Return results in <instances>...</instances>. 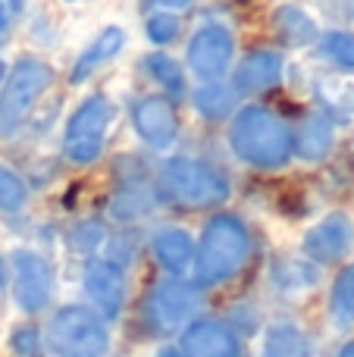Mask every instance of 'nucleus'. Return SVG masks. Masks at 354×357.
<instances>
[{"instance_id": "39448f33", "label": "nucleus", "mask_w": 354, "mask_h": 357, "mask_svg": "<svg viewBox=\"0 0 354 357\" xmlns=\"http://www.w3.org/2000/svg\"><path fill=\"white\" fill-rule=\"evenodd\" d=\"M44 348L54 357H107L110 326L88 304H63L47 320Z\"/></svg>"}, {"instance_id": "f257e3e1", "label": "nucleus", "mask_w": 354, "mask_h": 357, "mask_svg": "<svg viewBox=\"0 0 354 357\" xmlns=\"http://www.w3.org/2000/svg\"><path fill=\"white\" fill-rule=\"evenodd\" d=\"M226 142L242 167L257 173H279L292 157V126L267 104H242L226 123Z\"/></svg>"}, {"instance_id": "0eeeda50", "label": "nucleus", "mask_w": 354, "mask_h": 357, "mask_svg": "<svg viewBox=\"0 0 354 357\" xmlns=\"http://www.w3.org/2000/svg\"><path fill=\"white\" fill-rule=\"evenodd\" d=\"M201 310V289L188 276H167L148 289L141 301L144 326L157 335L185 329Z\"/></svg>"}, {"instance_id": "5701e85b", "label": "nucleus", "mask_w": 354, "mask_h": 357, "mask_svg": "<svg viewBox=\"0 0 354 357\" xmlns=\"http://www.w3.org/2000/svg\"><path fill=\"white\" fill-rule=\"evenodd\" d=\"M188 100H192L194 113H198L204 123H229L232 113L238 110V94L232 85L226 82H207V85H198L188 91Z\"/></svg>"}, {"instance_id": "c85d7f7f", "label": "nucleus", "mask_w": 354, "mask_h": 357, "mask_svg": "<svg viewBox=\"0 0 354 357\" xmlns=\"http://www.w3.org/2000/svg\"><path fill=\"white\" fill-rule=\"evenodd\" d=\"M10 351L16 357H41L44 335L35 326H19L10 333Z\"/></svg>"}, {"instance_id": "20e7f679", "label": "nucleus", "mask_w": 354, "mask_h": 357, "mask_svg": "<svg viewBox=\"0 0 354 357\" xmlns=\"http://www.w3.org/2000/svg\"><path fill=\"white\" fill-rule=\"evenodd\" d=\"M54 66L41 56L22 54L10 63L0 85V142H10L29 126L35 107L54 88Z\"/></svg>"}, {"instance_id": "2f4dec72", "label": "nucleus", "mask_w": 354, "mask_h": 357, "mask_svg": "<svg viewBox=\"0 0 354 357\" xmlns=\"http://www.w3.org/2000/svg\"><path fill=\"white\" fill-rule=\"evenodd\" d=\"M6 35H10V10L0 3V44H3Z\"/></svg>"}, {"instance_id": "393cba45", "label": "nucleus", "mask_w": 354, "mask_h": 357, "mask_svg": "<svg viewBox=\"0 0 354 357\" xmlns=\"http://www.w3.org/2000/svg\"><path fill=\"white\" fill-rule=\"evenodd\" d=\"M66 245L72 254L94 257L107 245V226L100 220H79L66 229Z\"/></svg>"}, {"instance_id": "bb28decb", "label": "nucleus", "mask_w": 354, "mask_h": 357, "mask_svg": "<svg viewBox=\"0 0 354 357\" xmlns=\"http://www.w3.org/2000/svg\"><path fill=\"white\" fill-rule=\"evenodd\" d=\"M179 35H182L179 16H173V13H157V10L148 13V19H144V38H148L157 50L176 44L179 41Z\"/></svg>"}, {"instance_id": "f8f14e48", "label": "nucleus", "mask_w": 354, "mask_h": 357, "mask_svg": "<svg viewBox=\"0 0 354 357\" xmlns=\"http://www.w3.org/2000/svg\"><path fill=\"white\" fill-rule=\"evenodd\" d=\"M351 241H354L351 216L342 213V210H332V213H326L323 220H317L301 235V257H307L317 266L339 264L351 251Z\"/></svg>"}, {"instance_id": "c9c22d12", "label": "nucleus", "mask_w": 354, "mask_h": 357, "mask_svg": "<svg viewBox=\"0 0 354 357\" xmlns=\"http://www.w3.org/2000/svg\"><path fill=\"white\" fill-rule=\"evenodd\" d=\"M6 69H10V66H6V63L0 60V85H3V79H6Z\"/></svg>"}, {"instance_id": "412c9836", "label": "nucleus", "mask_w": 354, "mask_h": 357, "mask_svg": "<svg viewBox=\"0 0 354 357\" xmlns=\"http://www.w3.org/2000/svg\"><path fill=\"white\" fill-rule=\"evenodd\" d=\"M141 73L160 88V94H167L169 100H185L188 98V73L176 56H169L167 50H151L141 56Z\"/></svg>"}, {"instance_id": "c756f323", "label": "nucleus", "mask_w": 354, "mask_h": 357, "mask_svg": "<svg viewBox=\"0 0 354 357\" xmlns=\"http://www.w3.org/2000/svg\"><path fill=\"white\" fill-rule=\"evenodd\" d=\"M151 6H154L157 13H173V16H179V13L192 10L194 0H148Z\"/></svg>"}, {"instance_id": "7c9ffc66", "label": "nucleus", "mask_w": 354, "mask_h": 357, "mask_svg": "<svg viewBox=\"0 0 354 357\" xmlns=\"http://www.w3.org/2000/svg\"><path fill=\"white\" fill-rule=\"evenodd\" d=\"M6 282H10V260H6L3 251H0V295L6 291Z\"/></svg>"}, {"instance_id": "ddd939ff", "label": "nucleus", "mask_w": 354, "mask_h": 357, "mask_svg": "<svg viewBox=\"0 0 354 357\" xmlns=\"http://www.w3.org/2000/svg\"><path fill=\"white\" fill-rule=\"evenodd\" d=\"M286 79V56L276 47H254L232 66V82L238 98H257L282 85Z\"/></svg>"}, {"instance_id": "6e6552de", "label": "nucleus", "mask_w": 354, "mask_h": 357, "mask_svg": "<svg viewBox=\"0 0 354 357\" xmlns=\"http://www.w3.org/2000/svg\"><path fill=\"white\" fill-rule=\"evenodd\" d=\"M10 260V285H13V301L22 314L35 317L50 307L54 301V264L35 248H13L6 254Z\"/></svg>"}, {"instance_id": "f03ea898", "label": "nucleus", "mask_w": 354, "mask_h": 357, "mask_svg": "<svg viewBox=\"0 0 354 357\" xmlns=\"http://www.w3.org/2000/svg\"><path fill=\"white\" fill-rule=\"evenodd\" d=\"M254 254V235L245 216L232 210H217L201 229V238L194 241V264L192 282L198 289H217L236 279L248 266Z\"/></svg>"}, {"instance_id": "473e14b6", "label": "nucleus", "mask_w": 354, "mask_h": 357, "mask_svg": "<svg viewBox=\"0 0 354 357\" xmlns=\"http://www.w3.org/2000/svg\"><path fill=\"white\" fill-rule=\"evenodd\" d=\"M154 357H185V354H182V348H176V345H163Z\"/></svg>"}, {"instance_id": "6ab92c4d", "label": "nucleus", "mask_w": 354, "mask_h": 357, "mask_svg": "<svg viewBox=\"0 0 354 357\" xmlns=\"http://www.w3.org/2000/svg\"><path fill=\"white\" fill-rule=\"evenodd\" d=\"M270 22H273V35L279 41V50H305L320 41V29L314 22V16L295 3L276 6Z\"/></svg>"}, {"instance_id": "4468645a", "label": "nucleus", "mask_w": 354, "mask_h": 357, "mask_svg": "<svg viewBox=\"0 0 354 357\" xmlns=\"http://www.w3.org/2000/svg\"><path fill=\"white\" fill-rule=\"evenodd\" d=\"M185 357H242V335L220 317H194L182 329Z\"/></svg>"}, {"instance_id": "72a5a7b5", "label": "nucleus", "mask_w": 354, "mask_h": 357, "mask_svg": "<svg viewBox=\"0 0 354 357\" xmlns=\"http://www.w3.org/2000/svg\"><path fill=\"white\" fill-rule=\"evenodd\" d=\"M0 3H3V6H6V10H10V16H13V13H22L25 0H0Z\"/></svg>"}, {"instance_id": "dca6fc26", "label": "nucleus", "mask_w": 354, "mask_h": 357, "mask_svg": "<svg viewBox=\"0 0 354 357\" xmlns=\"http://www.w3.org/2000/svg\"><path fill=\"white\" fill-rule=\"evenodd\" d=\"M148 251L167 276H188L194 264V235L182 226H160L151 232Z\"/></svg>"}, {"instance_id": "423d86ee", "label": "nucleus", "mask_w": 354, "mask_h": 357, "mask_svg": "<svg viewBox=\"0 0 354 357\" xmlns=\"http://www.w3.org/2000/svg\"><path fill=\"white\" fill-rule=\"evenodd\" d=\"M116 119V104L107 94H88L79 100L63 126V157L72 167H94L104 157V144L110 135V126Z\"/></svg>"}, {"instance_id": "2eb2a0df", "label": "nucleus", "mask_w": 354, "mask_h": 357, "mask_svg": "<svg viewBox=\"0 0 354 357\" xmlns=\"http://www.w3.org/2000/svg\"><path fill=\"white\" fill-rule=\"evenodd\" d=\"M125 47H129V35H125L123 25H104V29H100L98 35L79 50V56L72 60L69 85L72 88L85 85V82L94 79L104 66H110L113 60H119Z\"/></svg>"}, {"instance_id": "b1692460", "label": "nucleus", "mask_w": 354, "mask_h": 357, "mask_svg": "<svg viewBox=\"0 0 354 357\" xmlns=\"http://www.w3.org/2000/svg\"><path fill=\"white\" fill-rule=\"evenodd\" d=\"M332 329H351L354 326V264L342 266L332 279L330 301H326Z\"/></svg>"}, {"instance_id": "9d476101", "label": "nucleus", "mask_w": 354, "mask_h": 357, "mask_svg": "<svg viewBox=\"0 0 354 357\" xmlns=\"http://www.w3.org/2000/svg\"><path fill=\"white\" fill-rule=\"evenodd\" d=\"M129 123L135 138L154 154H167L179 142V104L167 94H138L129 107Z\"/></svg>"}, {"instance_id": "4be33fe9", "label": "nucleus", "mask_w": 354, "mask_h": 357, "mask_svg": "<svg viewBox=\"0 0 354 357\" xmlns=\"http://www.w3.org/2000/svg\"><path fill=\"white\" fill-rule=\"evenodd\" d=\"M307 354H311V339L295 320L282 317V320H273L263 329L257 357H307Z\"/></svg>"}, {"instance_id": "1a4fd4ad", "label": "nucleus", "mask_w": 354, "mask_h": 357, "mask_svg": "<svg viewBox=\"0 0 354 357\" xmlns=\"http://www.w3.org/2000/svg\"><path fill=\"white\" fill-rule=\"evenodd\" d=\"M236 63V35L223 22H204L194 29V35L185 44V73L198 79V85L207 82H226Z\"/></svg>"}, {"instance_id": "cd10ccee", "label": "nucleus", "mask_w": 354, "mask_h": 357, "mask_svg": "<svg viewBox=\"0 0 354 357\" xmlns=\"http://www.w3.org/2000/svg\"><path fill=\"white\" fill-rule=\"evenodd\" d=\"M29 204V185L19 173L0 163V213H19Z\"/></svg>"}, {"instance_id": "7ed1b4c3", "label": "nucleus", "mask_w": 354, "mask_h": 357, "mask_svg": "<svg viewBox=\"0 0 354 357\" xmlns=\"http://www.w3.org/2000/svg\"><path fill=\"white\" fill-rule=\"evenodd\" d=\"M157 201L182 210L223 207L232 195V182L217 163L194 154H173L154 173Z\"/></svg>"}, {"instance_id": "f704fd0d", "label": "nucleus", "mask_w": 354, "mask_h": 357, "mask_svg": "<svg viewBox=\"0 0 354 357\" xmlns=\"http://www.w3.org/2000/svg\"><path fill=\"white\" fill-rule=\"evenodd\" d=\"M339 357H354V342H348V345L339 351Z\"/></svg>"}, {"instance_id": "f3484780", "label": "nucleus", "mask_w": 354, "mask_h": 357, "mask_svg": "<svg viewBox=\"0 0 354 357\" xmlns=\"http://www.w3.org/2000/svg\"><path fill=\"white\" fill-rule=\"evenodd\" d=\"M336 144V123L323 110H314L292 129V157L301 163H323Z\"/></svg>"}, {"instance_id": "aec40b11", "label": "nucleus", "mask_w": 354, "mask_h": 357, "mask_svg": "<svg viewBox=\"0 0 354 357\" xmlns=\"http://www.w3.org/2000/svg\"><path fill=\"white\" fill-rule=\"evenodd\" d=\"M320 282L317 264H311L307 257H292V254H276L270 264V285L279 295H305Z\"/></svg>"}, {"instance_id": "e433bc0d", "label": "nucleus", "mask_w": 354, "mask_h": 357, "mask_svg": "<svg viewBox=\"0 0 354 357\" xmlns=\"http://www.w3.org/2000/svg\"><path fill=\"white\" fill-rule=\"evenodd\" d=\"M63 3H85V0H63Z\"/></svg>"}, {"instance_id": "9b49d317", "label": "nucleus", "mask_w": 354, "mask_h": 357, "mask_svg": "<svg viewBox=\"0 0 354 357\" xmlns=\"http://www.w3.org/2000/svg\"><path fill=\"white\" fill-rule=\"evenodd\" d=\"M82 289L94 314H100L107 323L119 320V314L125 310V298H129V279L123 266L107 257H88L82 270Z\"/></svg>"}, {"instance_id": "a878e982", "label": "nucleus", "mask_w": 354, "mask_h": 357, "mask_svg": "<svg viewBox=\"0 0 354 357\" xmlns=\"http://www.w3.org/2000/svg\"><path fill=\"white\" fill-rule=\"evenodd\" d=\"M317 50L336 69L354 73V31H326V35H320Z\"/></svg>"}, {"instance_id": "a211bd4d", "label": "nucleus", "mask_w": 354, "mask_h": 357, "mask_svg": "<svg viewBox=\"0 0 354 357\" xmlns=\"http://www.w3.org/2000/svg\"><path fill=\"white\" fill-rule=\"evenodd\" d=\"M144 173H148V169L123 178L119 188L113 191L110 204H107V213L116 222H138L148 213H154V207L160 204L157 201V191H154V178H148Z\"/></svg>"}]
</instances>
